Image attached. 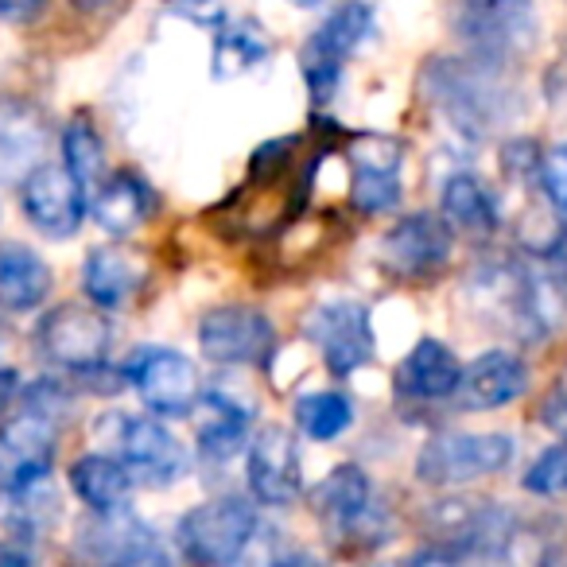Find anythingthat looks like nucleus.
Segmentation results:
<instances>
[{"label":"nucleus","instance_id":"obj_1","mask_svg":"<svg viewBox=\"0 0 567 567\" xmlns=\"http://www.w3.org/2000/svg\"><path fill=\"white\" fill-rule=\"evenodd\" d=\"M509 463H513L509 435L447 432V435H435L432 443H424V451L416 458V474L427 486H463V482L502 474Z\"/></svg>","mask_w":567,"mask_h":567},{"label":"nucleus","instance_id":"obj_2","mask_svg":"<svg viewBox=\"0 0 567 567\" xmlns=\"http://www.w3.org/2000/svg\"><path fill=\"white\" fill-rule=\"evenodd\" d=\"M257 513L237 497L203 502L179 520V548L198 564H234L257 536Z\"/></svg>","mask_w":567,"mask_h":567},{"label":"nucleus","instance_id":"obj_3","mask_svg":"<svg viewBox=\"0 0 567 567\" xmlns=\"http://www.w3.org/2000/svg\"><path fill=\"white\" fill-rule=\"evenodd\" d=\"M370 35H373V12L362 0L342 4V9L331 12V17L323 20V28L311 35L308 51H303V79H308L311 97H316L319 105L334 97L339 79H342V63H347Z\"/></svg>","mask_w":567,"mask_h":567},{"label":"nucleus","instance_id":"obj_4","mask_svg":"<svg viewBox=\"0 0 567 567\" xmlns=\"http://www.w3.org/2000/svg\"><path fill=\"white\" fill-rule=\"evenodd\" d=\"M303 334L319 347L327 370L334 378H350L373 358V327L370 311L358 300H331L319 303L303 323Z\"/></svg>","mask_w":567,"mask_h":567},{"label":"nucleus","instance_id":"obj_5","mask_svg":"<svg viewBox=\"0 0 567 567\" xmlns=\"http://www.w3.org/2000/svg\"><path fill=\"white\" fill-rule=\"evenodd\" d=\"M350 156V198L358 210L385 214L401 203V164L404 144L385 133H358L347 148Z\"/></svg>","mask_w":567,"mask_h":567},{"label":"nucleus","instance_id":"obj_6","mask_svg":"<svg viewBox=\"0 0 567 567\" xmlns=\"http://www.w3.org/2000/svg\"><path fill=\"white\" fill-rule=\"evenodd\" d=\"M427 94L432 102L447 113L451 125H458L466 136H482L497 117V94L494 86L486 82V74L478 66H466V63H435L427 71Z\"/></svg>","mask_w":567,"mask_h":567},{"label":"nucleus","instance_id":"obj_7","mask_svg":"<svg viewBox=\"0 0 567 567\" xmlns=\"http://www.w3.org/2000/svg\"><path fill=\"white\" fill-rule=\"evenodd\" d=\"M117 455L121 466L128 471L133 482L159 489V486H175L187 471V455H183V443L167 432L159 420L136 416V420H121V435H117Z\"/></svg>","mask_w":567,"mask_h":567},{"label":"nucleus","instance_id":"obj_8","mask_svg":"<svg viewBox=\"0 0 567 567\" xmlns=\"http://www.w3.org/2000/svg\"><path fill=\"white\" fill-rule=\"evenodd\" d=\"M35 339L51 362L66 365V370H90V365H102L105 350H110V323L94 308L63 303L43 319Z\"/></svg>","mask_w":567,"mask_h":567},{"label":"nucleus","instance_id":"obj_9","mask_svg":"<svg viewBox=\"0 0 567 567\" xmlns=\"http://www.w3.org/2000/svg\"><path fill=\"white\" fill-rule=\"evenodd\" d=\"M55 455V412L28 404L20 416L0 427V489L43 478Z\"/></svg>","mask_w":567,"mask_h":567},{"label":"nucleus","instance_id":"obj_10","mask_svg":"<svg viewBox=\"0 0 567 567\" xmlns=\"http://www.w3.org/2000/svg\"><path fill=\"white\" fill-rule=\"evenodd\" d=\"M79 548L82 556L105 559V564H164L167 559L156 528L125 509L97 513L94 520H86L79 528Z\"/></svg>","mask_w":567,"mask_h":567},{"label":"nucleus","instance_id":"obj_11","mask_svg":"<svg viewBox=\"0 0 567 567\" xmlns=\"http://www.w3.org/2000/svg\"><path fill=\"white\" fill-rule=\"evenodd\" d=\"M198 347L218 365H252L272 354V323L252 308H218L198 327Z\"/></svg>","mask_w":567,"mask_h":567},{"label":"nucleus","instance_id":"obj_12","mask_svg":"<svg viewBox=\"0 0 567 567\" xmlns=\"http://www.w3.org/2000/svg\"><path fill=\"white\" fill-rule=\"evenodd\" d=\"M141 401L159 416H187L190 404L198 396V370L190 358L175 354V350H144L136 362L128 365Z\"/></svg>","mask_w":567,"mask_h":567},{"label":"nucleus","instance_id":"obj_13","mask_svg":"<svg viewBox=\"0 0 567 567\" xmlns=\"http://www.w3.org/2000/svg\"><path fill=\"white\" fill-rule=\"evenodd\" d=\"M24 210L48 237H71L86 214V187L66 167L40 164L24 179Z\"/></svg>","mask_w":567,"mask_h":567},{"label":"nucleus","instance_id":"obj_14","mask_svg":"<svg viewBox=\"0 0 567 567\" xmlns=\"http://www.w3.org/2000/svg\"><path fill=\"white\" fill-rule=\"evenodd\" d=\"M447 257H451V229L435 214H409L381 241V265L389 272L404 276V280L435 272V268L447 265Z\"/></svg>","mask_w":567,"mask_h":567},{"label":"nucleus","instance_id":"obj_15","mask_svg":"<svg viewBox=\"0 0 567 567\" xmlns=\"http://www.w3.org/2000/svg\"><path fill=\"white\" fill-rule=\"evenodd\" d=\"M249 489L265 505H292L303 489L300 451L284 427H260L249 447Z\"/></svg>","mask_w":567,"mask_h":567},{"label":"nucleus","instance_id":"obj_16","mask_svg":"<svg viewBox=\"0 0 567 567\" xmlns=\"http://www.w3.org/2000/svg\"><path fill=\"white\" fill-rule=\"evenodd\" d=\"M311 509L331 536H354L373 520V486L358 466H334L311 494Z\"/></svg>","mask_w":567,"mask_h":567},{"label":"nucleus","instance_id":"obj_17","mask_svg":"<svg viewBox=\"0 0 567 567\" xmlns=\"http://www.w3.org/2000/svg\"><path fill=\"white\" fill-rule=\"evenodd\" d=\"M144 280H148V260H144V252L121 249V245L94 249L86 257V268H82L86 296L97 308H121V303H128L144 288Z\"/></svg>","mask_w":567,"mask_h":567},{"label":"nucleus","instance_id":"obj_18","mask_svg":"<svg viewBox=\"0 0 567 567\" xmlns=\"http://www.w3.org/2000/svg\"><path fill=\"white\" fill-rule=\"evenodd\" d=\"M463 381V365L451 354V347L435 339H424L409 350L401 365H396V393L409 401H447L458 393Z\"/></svg>","mask_w":567,"mask_h":567},{"label":"nucleus","instance_id":"obj_19","mask_svg":"<svg viewBox=\"0 0 567 567\" xmlns=\"http://www.w3.org/2000/svg\"><path fill=\"white\" fill-rule=\"evenodd\" d=\"M528 389V370L520 358L505 354V350H489V354L474 358L463 370L458 381V396L466 409H502L513 404Z\"/></svg>","mask_w":567,"mask_h":567},{"label":"nucleus","instance_id":"obj_20","mask_svg":"<svg viewBox=\"0 0 567 567\" xmlns=\"http://www.w3.org/2000/svg\"><path fill=\"white\" fill-rule=\"evenodd\" d=\"M152 214V190L141 175L133 172H117L97 187L94 195V221L105 234H133L144 226V218Z\"/></svg>","mask_w":567,"mask_h":567},{"label":"nucleus","instance_id":"obj_21","mask_svg":"<svg viewBox=\"0 0 567 567\" xmlns=\"http://www.w3.org/2000/svg\"><path fill=\"white\" fill-rule=\"evenodd\" d=\"M51 268L28 245H0V303L9 311H32L48 300Z\"/></svg>","mask_w":567,"mask_h":567},{"label":"nucleus","instance_id":"obj_22","mask_svg":"<svg viewBox=\"0 0 567 567\" xmlns=\"http://www.w3.org/2000/svg\"><path fill=\"white\" fill-rule=\"evenodd\" d=\"M43 148V121L20 102H0V179L32 172Z\"/></svg>","mask_w":567,"mask_h":567},{"label":"nucleus","instance_id":"obj_23","mask_svg":"<svg viewBox=\"0 0 567 567\" xmlns=\"http://www.w3.org/2000/svg\"><path fill=\"white\" fill-rule=\"evenodd\" d=\"M71 486L82 502L94 513H113L125 509L128 494H133V478L121 466V458H105V455H86L71 466Z\"/></svg>","mask_w":567,"mask_h":567},{"label":"nucleus","instance_id":"obj_24","mask_svg":"<svg viewBox=\"0 0 567 567\" xmlns=\"http://www.w3.org/2000/svg\"><path fill=\"white\" fill-rule=\"evenodd\" d=\"M520 9L525 4H509V0H466V9L458 12V32L489 55H502L509 43L525 35L520 32Z\"/></svg>","mask_w":567,"mask_h":567},{"label":"nucleus","instance_id":"obj_25","mask_svg":"<svg viewBox=\"0 0 567 567\" xmlns=\"http://www.w3.org/2000/svg\"><path fill=\"white\" fill-rule=\"evenodd\" d=\"M443 221L471 237H489L497 229V203L474 175L458 172L443 183Z\"/></svg>","mask_w":567,"mask_h":567},{"label":"nucleus","instance_id":"obj_26","mask_svg":"<svg viewBox=\"0 0 567 567\" xmlns=\"http://www.w3.org/2000/svg\"><path fill=\"white\" fill-rule=\"evenodd\" d=\"M206 412H210V416L198 420V447H203V455H210V458H229L245 443L249 409H241V404H234L221 393H210Z\"/></svg>","mask_w":567,"mask_h":567},{"label":"nucleus","instance_id":"obj_27","mask_svg":"<svg viewBox=\"0 0 567 567\" xmlns=\"http://www.w3.org/2000/svg\"><path fill=\"white\" fill-rule=\"evenodd\" d=\"M0 517L9 520L12 528H20V533H43L55 520V489H51L48 474L20 482V486H4Z\"/></svg>","mask_w":567,"mask_h":567},{"label":"nucleus","instance_id":"obj_28","mask_svg":"<svg viewBox=\"0 0 567 567\" xmlns=\"http://www.w3.org/2000/svg\"><path fill=\"white\" fill-rule=\"evenodd\" d=\"M296 424L303 427V435L319 443H331L354 424V404L342 393H308L296 404Z\"/></svg>","mask_w":567,"mask_h":567},{"label":"nucleus","instance_id":"obj_29","mask_svg":"<svg viewBox=\"0 0 567 567\" xmlns=\"http://www.w3.org/2000/svg\"><path fill=\"white\" fill-rule=\"evenodd\" d=\"M268 55V40L252 24H229L214 43V79H237Z\"/></svg>","mask_w":567,"mask_h":567},{"label":"nucleus","instance_id":"obj_30","mask_svg":"<svg viewBox=\"0 0 567 567\" xmlns=\"http://www.w3.org/2000/svg\"><path fill=\"white\" fill-rule=\"evenodd\" d=\"M63 159H66V172L82 183V187H94L102 179V167H105V148H102V136L97 128L90 125L86 117H74L63 133Z\"/></svg>","mask_w":567,"mask_h":567},{"label":"nucleus","instance_id":"obj_31","mask_svg":"<svg viewBox=\"0 0 567 567\" xmlns=\"http://www.w3.org/2000/svg\"><path fill=\"white\" fill-rule=\"evenodd\" d=\"M525 489L536 497H567V443L548 447L525 474Z\"/></svg>","mask_w":567,"mask_h":567},{"label":"nucleus","instance_id":"obj_32","mask_svg":"<svg viewBox=\"0 0 567 567\" xmlns=\"http://www.w3.org/2000/svg\"><path fill=\"white\" fill-rule=\"evenodd\" d=\"M540 187H544V195H548L551 210L567 214V144H556V148L540 159Z\"/></svg>","mask_w":567,"mask_h":567},{"label":"nucleus","instance_id":"obj_33","mask_svg":"<svg viewBox=\"0 0 567 567\" xmlns=\"http://www.w3.org/2000/svg\"><path fill=\"white\" fill-rule=\"evenodd\" d=\"M48 0H0V20H35Z\"/></svg>","mask_w":567,"mask_h":567},{"label":"nucleus","instance_id":"obj_34","mask_svg":"<svg viewBox=\"0 0 567 567\" xmlns=\"http://www.w3.org/2000/svg\"><path fill=\"white\" fill-rule=\"evenodd\" d=\"M17 393H20V373L17 370H4V365H0V416L12 409Z\"/></svg>","mask_w":567,"mask_h":567},{"label":"nucleus","instance_id":"obj_35","mask_svg":"<svg viewBox=\"0 0 567 567\" xmlns=\"http://www.w3.org/2000/svg\"><path fill=\"white\" fill-rule=\"evenodd\" d=\"M292 4H300V9H316V4H323V0H292Z\"/></svg>","mask_w":567,"mask_h":567},{"label":"nucleus","instance_id":"obj_36","mask_svg":"<svg viewBox=\"0 0 567 567\" xmlns=\"http://www.w3.org/2000/svg\"><path fill=\"white\" fill-rule=\"evenodd\" d=\"M82 9H97V4H105V0H79Z\"/></svg>","mask_w":567,"mask_h":567},{"label":"nucleus","instance_id":"obj_37","mask_svg":"<svg viewBox=\"0 0 567 567\" xmlns=\"http://www.w3.org/2000/svg\"><path fill=\"white\" fill-rule=\"evenodd\" d=\"M4 342H9V334H4V327H0V354H4Z\"/></svg>","mask_w":567,"mask_h":567},{"label":"nucleus","instance_id":"obj_38","mask_svg":"<svg viewBox=\"0 0 567 567\" xmlns=\"http://www.w3.org/2000/svg\"><path fill=\"white\" fill-rule=\"evenodd\" d=\"M509 4H525V0H509Z\"/></svg>","mask_w":567,"mask_h":567}]
</instances>
